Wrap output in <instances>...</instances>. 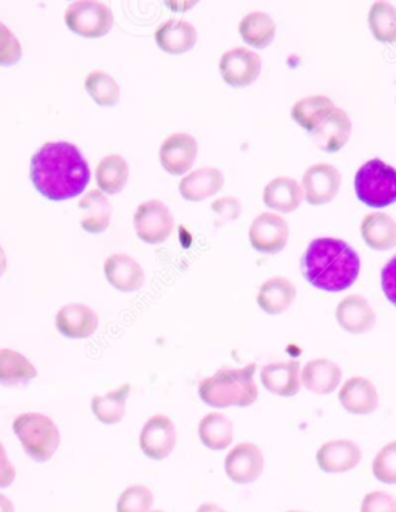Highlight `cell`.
<instances>
[{"mask_svg": "<svg viewBox=\"0 0 396 512\" xmlns=\"http://www.w3.org/2000/svg\"><path fill=\"white\" fill-rule=\"evenodd\" d=\"M31 180L44 197L61 202L78 197L90 183V168L75 144L47 143L33 155Z\"/></svg>", "mask_w": 396, "mask_h": 512, "instance_id": "1", "label": "cell"}, {"mask_svg": "<svg viewBox=\"0 0 396 512\" xmlns=\"http://www.w3.org/2000/svg\"><path fill=\"white\" fill-rule=\"evenodd\" d=\"M302 268L313 287L339 293L355 284L361 271V260L344 240L321 237L308 245Z\"/></svg>", "mask_w": 396, "mask_h": 512, "instance_id": "2", "label": "cell"}, {"mask_svg": "<svg viewBox=\"0 0 396 512\" xmlns=\"http://www.w3.org/2000/svg\"><path fill=\"white\" fill-rule=\"evenodd\" d=\"M256 369V364H248L242 369H222L208 376L198 384L200 400L216 409L253 406L259 398L254 383Z\"/></svg>", "mask_w": 396, "mask_h": 512, "instance_id": "3", "label": "cell"}, {"mask_svg": "<svg viewBox=\"0 0 396 512\" xmlns=\"http://www.w3.org/2000/svg\"><path fill=\"white\" fill-rule=\"evenodd\" d=\"M13 431L21 441L25 454L36 463H47L52 460L61 444L58 426L47 415L35 412L19 415L14 420Z\"/></svg>", "mask_w": 396, "mask_h": 512, "instance_id": "4", "label": "cell"}, {"mask_svg": "<svg viewBox=\"0 0 396 512\" xmlns=\"http://www.w3.org/2000/svg\"><path fill=\"white\" fill-rule=\"evenodd\" d=\"M359 200L372 208H386L396 202V169L373 158L362 164L355 177Z\"/></svg>", "mask_w": 396, "mask_h": 512, "instance_id": "5", "label": "cell"}, {"mask_svg": "<svg viewBox=\"0 0 396 512\" xmlns=\"http://www.w3.org/2000/svg\"><path fill=\"white\" fill-rule=\"evenodd\" d=\"M113 11L98 0H78L65 10V24L76 35L84 38H101L113 27Z\"/></svg>", "mask_w": 396, "mask_h": 512, "instance_id": "6", "label": "cell"}, {"mask_svg": "<svg viewBox=\"0 0 396 512\" xmlns=\"http://www.w3.org/2000/svg\"><path fill=\"white\" fill-rule=\"evenodd\" d=\"M135 231L143 242L158 245L166 242L174 231V216L163 202L152 198L141 203L135 211Z\"/></svg>", "mask_w": 396, "mask_h": 512, "instance_id": "7", "label": "cell"}, {"mask_svg": "<svg viewBox=\"0 0 396 512\" xmlns=\"http://www.w3.org/2000/svg\"><path fill=\"white\" fill-rule=\"evenodd\" d=\"M251 245L263 254H276L284 250L290 237V226L277 212H262L250 226Z\"/></svg>", "mask_w": 396, "mask_h": 512, "instance_id": "8", "label": "cell"}, {"mask_svg": "<svg viewBox=\"0 0 396 512\" xmlns=\"http://www.w3.org/2000/svg\"><path fill=\"white\" fill-rule=\"evenodd\" d=\"M219 69L226 84L246 87L259 78L262 72V59L250 48L234 47L223 53Z\"/></svg>", "mask_w": 396, "mask_h": 512, "instance_id": "9", "label": "cell"}, {"mask_svg": "<svg viewBox=\"0 0 396 512\" xmlns=\"http://www.w3.org/2000/svg\"><path fill=\"white\" fill-rule=\"evenodd\" d=\"M177 444V429L171 418L154 415L141 429L140 448L151 460H166L174 452Z\"/></svg>", "mask_w": 396, "mask_h": 512, "instance_id": "10", "label": "cell"}, {"mask_svg": "<svg viewBox=\"0 0 396 512\" xmlns=\"http://www.w3.org/2000/svg\"><path fill=\"white\" fill-rule=\"evenodd\" d=\"M341 185L342 175L335 166L318 163L305 171L301 186L310 205H325L338 195Z\"/></svg>", "mask_w": 396, "mask_h": 512, "instance_id": "11", "label": "cell"}, {"mask_svg": "<svg viewBox=\"0 0 396 512\" xmlns=\"http://www.w3.org/2000/svg\"><path fill=\"white\" fill-rule=\"evenodd\" d=\"M265 468V458L259 446L254 443H240L228 452L225 458V472L229 480L237 485L256 482Z\"/></svg>", "mask_w": 396, "mask_h": 512, "instance_id": "12", "label": "cell"}, {"mask_svg": "<svg viewBox=\"0 0 396 512\" xmlns=\"http://www.w3.org/2000/svg\"><path fill=\"white\" fill-rule=\"evenodd\" d=\"M197 154V140L185 132L169 135L160 147L161 164L172 175H183L191 171Z\"/></svg>", "mask_w": 396, "mask_h": 512, "instance_id": "13", "label": "cell"}, {"mask_svg": "<svg viewBox=\"0 0 396 512\" xmlns=\"http://www.w3.org/2000/svg\"><path fill=\"white\" fill-rule=\"evenodd\" d=\"M362 452L352 440H330L322 444L316 463L325 474H344L361 463Z\"/></svg>", "mask_w": 396, "mask_h": 512, "instance_id": "14", "label": "cell"}, {"mask_svg": "<svg viewBox=\"0 0 396 512\" xmlns=\"http://www.w3.org/2000/svg\"><path fill=\"white\" fill-rule=\"evenodd\" d=\"M352 129V120L347 112L341 107H335L315 129L311 130L310 137L322 151L338 152L350 140Z\"/></svg>", "mask_w": 396, "mask_h": 512, "instance_id": "15", "label": "cell"}, {"mask_svg": "<svg viewBox=\"0 0 396 512\" xmlns=\"http://www.w3.org/2000/svg\"><path fill=\"white\" fill-rule=\"evenodd\" d=\"M339 403L349 414L370 415L378 409L379 395L370 379L353 376L345 381L338 393Z\"/></svg>", "mask_w": 396, "mask_h": 512, "instance_id": "16", "label": "cell"}, {"mask_svg": "<svg viewBox=\"0 0 396 512\" xmlns=\"http://www.w3.org/2000/svg\"><path fill=\"white\" fill-rule=\"evenodd\" d=\"M336 321L345 332L362 335L375 327L376 313L366 297L352 294L344 297L336 307Z\"/></svg>", "mask_w": 396, "mask_h": 512, "instance_id": "17", "label": "cell"}, {"mask_svg": "<svg viewBox=\"0 0 396 512\" xmlns=\"http://www.w3.org/2000/svg\"><path fill=\"white\" fill-rule=\"evenodd\" d=\"M263 387L282 398L296 396L301 390V364L297 361L273 362L260 370Z\"/></svg>", "mask_w": 396, "mask_h": 512, "instance_id": "18", "label": "cell"}, {"mask_svg": "<svg viewBox=\"0 0 396 512\" xmlns=\"http://www.w3.org/2000/svg\"><path fill=\"white\" fill-rule=\"evenodd\" d=\"M98 315L93 308L84 304H69L56 315V328L65 338L87 339L98 328Z\"/></svg>", "mask_w": 396, "mask_h": 512, "instance_id": "19", "label": "cell"}, {"mask_svg": "<svg viewBox=\"0 0 396 512\" xmlns=\"http://www.w3.org/2000/svg\"><path fill=\"white\" fill-rule=\"evenodd\" d=\"M342 369L330 359H311L301 370V386L316 395H330L338 390Z\"/></svg>", "mask_w": 396, "mask_h": 512, "instance_id": "20", "label": "cell"}, {"mask_svg": "<svg viewBox=\"0 0 396 512\" xmlns=\"http://www.w3.org/2000/svg\"><path fill=\"white\" fill-rule=\"evenodd\" d=\"M107 280L124 293L140 290L144 285V270L140 262L129 254H112L104 263Z\"/></svg>", "mask_w": 396, "mask_h": 512, "instance_id": "21", "label": "cell"}, {"mask_svg": "<svg viewBox=\"0 0 396 512\" xmlns=\"http://www.w3.org/2000/svg\"><path fill=\"white\" fill-rule=\"evenodd\" d=\"M197 39V28L185 19H169L155 31L158 47L172 55L189 52L197 44Z\"/></svg>", "mask_w": 396, "mask_h": 512, "instance_id": "22", "label": "cell"}, {"mask_svg": "<svg viewBox=\"0 0 396 512\" xmlns=\"http://www.w3.org/2000/svg\"><path fill=\"white\" fill-rule=\"evenodd\" d=\"M296 296L297 290L291 280L287 277L274 276L260 285L257 305L267 315H282L293 305Z\"/></svg>", "mask_w": 396, "mask_h": 512, "instance_id": "23", "label": "cell"}, {"mask_svg": "<svg viewBox=\"0 0 396 512\" xmlns=\"http://www.w3.org/2000/svg\"><path fill=\"white\" fill-rule=\"evenodd\" d=\"M304 200V191L299 181L282 175L273 180L263 189V203L273 211L290 214L296 211Z\"/></svg>", "mask_w": 396, "mask_h": 512, "instance_id": "24", "label": "cell"}, {"mask_svg": "<svg viewBox=\"0 0 396 512\" xmlns=\"http://www.w3.org/2000/svg\"><path fill=\"white\" fill-rule=\"evenodd\" d=\"M225 185L223 172L217 168H200L189 172L180 181L181 197L188 202H203L216 195Z\"/></svg>", "mask_w": 396, "mask_h": 512, "instance_id": "25", "label": "cell"}, {"mask_svg": "<svg viewBox=\"0 0 396 512\" xmlns=\"http://www.w3.org/2000/svg\"><path fill=\"white\" fill-rule=\"evenodd\" d=\"M79 211H81L82 229H86L87 233H104L109 228L113 211L112 203L99 189H92L81 198Z\"/></svg>", "mask_w": 396, "mask_h": 512, "instance_id": "26", "label": "cell"}, {"mask_svg": "<svg viewBox=\"0 0 396 512\" xmlns=\"http://www.w3.org/2000/svg\"><path fill=\"white\" fill-rule=\"evenodd\" d=\"M361 236L372 250H392L396 246V222L386 212H370L362 219Z\"/></svg>", "mask_w": 396, "mask_h": 512, "instance_id": "27", "label": "cell"}, {"mask_svg": "<svg viewBox=\"0 0 396 512\" xmlns=\"http://www.w3.org/2000/svg\"><path fill=\"white\" fill-rule=\"evenodd\" d=\"M38 376L36 367L16 350H0V386L25 387Z\"/></svg>", "mask_w": 396, "mask_h": 512, "instance_id": "28", "label": "cell"}, {"mask_svg": "<svg viewBox=\"0 0 396 512\" xmlns=\"http://www.w3.org/2000/svg\"><path fill=\"white\" fill-rule=\"evenodd\" d=\"M198 437L211 451H226L234 440L233 421L219 412H211L200 420Z\"/></svg>", "mask_w": 396, "mask_h": 512, "instance_id": "29", "label": "cell"}, {"mask_svg": "<svg viewBox=\"0 0 396 512\" xmlns=\"http://www.w3.org/2000/svg\"><path fill=\"white\" fill-rule=\"evenodd\" d=\"M277 25L265 11H253L243 16L239 33L246 44L253 47H267L276 38Z\"/></svg>", "mask_w": 396, "mask_h": 512, "instance_id": "30", "label": "cell"}, {"mask_svg": "<svg viewBox=\"0 0 396 512\" xmlns=\"http://www.w3.org/2000/svg\"><path fill=\"white\" fill-rule=\"evenodd\" d=\"M129 181V164L121 155H107L96 168V183L99 191L106 194H120Z\"/></svg>", "mask_w": 396, "mask_h": 512, "instance_id": "31", "label": "cell"}, {"mask_svg": "<svg viewBox=\"0 0 396 512\" xmlns=\"http://www.w3.org/2000/svg\"><path fill=\"white\" fill-rule=\"evenodd\" d=\"M335 103L325 95H311L297 101L291 110V117L310 134L328 113L335 109Z\"/></svg>", "mask_w": 396, "mask_h": 512, "instance_id": "32", "label": "cell"}, {"mask_svg": "<svg viewBox=\"0 0 396 512\" xmlns=\"http://www.w3.org/2000/svg\"><path fill=\"white\" fill-rule=\"evenodd\" d=\"M130 396L129 384L118 387L104 396H93V415L103 424H118L126 415V404Z\"/></svg>", "mask_w": 396, "mask_h": 512, "instance_id": "33", "label": "cell"}, {"mask_svg": "<svg viewBox=\"0 0 396 512\" xmlns=\"http://www.w3.org/2000/svg\"><path fill=\"white\" fill-rule=\"evenodd\" d=\"M369 25L378 41L396 42V8L387 0H378L369 11Z\"/></svg>", "mask_w": 396, "mask_h": 512, "instance_id": "34", "label": "cell"}, {"mask_svg": "<svg viewBox=\"0 0 396 512\" xmlns=\"http://www.w3.org/2000/svg\"><path fill=\"white\" fill-rule=\"evenodd\" d=\"M87 92L99 106L112 107L120 101V86L118 82L103 70H93L87 75Z\"/></svg>", "mask_w": 396, "mask_h": 512, "instance_id": "35", "label": "cell"}, {"mask_svg": "<svg viewBox=\"0 0 396 512\" xmlns=\"http://www.w3.org/2000/svg\"><path fill=\"white\" fill-rule=\"evenodd\" d=\"M154 494L143 485L129 486L124 489L117 503V512H152Z\"/></svg>", "mask_w": 396, "mask_h": 512, "instance_id": "36", "label": "cell"}, {"mask_svg": "<svg viewBox=\"0 0 396 512\" xmlns=\"http://www.w3.org/2000/svg\"><path fill=\"white\" fill-rule=\"evenodd\" d=\"M373 475L384 485H396V440L390 441L373 458Z\"/></svg>", "mask_w": 396, "mask_h": 512, "instance_id": "37", "label": "cell"}, {"mask_svg": "<svg viewBox=\"0 0 396 512\" xmlns=\"http://www.w3.org/2000/svg\"><path fill=\"white\" fill-rule=\"evenodd\" d=\"M21 56V42L13 35V31L0 21V65L16 64Z\"/></svg>", "mask_w": 396, "mask_h": 512, "instance_id": "38", "label": "cell"}, {"mask_svg": "<svg viewBox=\"0 0 396 512\" xmlns=\"http://www.w3.org/2000/svg\"><path fill=\"white\" fill-rule=\"evenodd\" d=\"M361 512H396V499L387 492H369L362 499Z\"/></svg>", "mask_w": 396, "mask_h": 512, "instance_id": "39", "label": "cell"}, {"mask_svg": "<svg viewBox=\"0 0 396 512\" xmlns=\"http://www.w3.org/2000/svg\"><path fill=\"white\" fill-rule=\"evenodd\" d=\"M211 209L220 219L231 222L239 219L242 214V202L237 197H220L212 202Z\"/></svg>", "mask_w": 396, "mask_h": 512, "instance_id": "40", "label": "cell"}, {"mask_svg": "<svg viewBox=\"0 0 396 512\" xmlns=\"http://www.w3.org/2000/svg\"><path fill=\"white\" fill-rule=\"evenodd\" d=\"M381 287L387 299L396 307V256L392 257L381 271Z\"/></svg>", "mask_w": 396, "mask_h": 512, "instance_id": "41", "label": "cell"}, {"mask_svg": "<svg viewBox=\"0 0 396 512\" xmlns=\"http://www.w3.org/2000/svg\"><path fill=\"white\" fill-rule=\"evenodd\" d=\"M14 478H16V469L8 458L4 444L0 443V489L13 485Z\"/></svg>", "mask_w": 396, "mask_h": 512, "instance_id": "42", "label": "cell"}, {"mask_svg": "<svg viewBox=\"0 0 396 512\" xmlns=\"http://www.w3.org/2000/svg\"><path fill=\"white\" fill-rule=\"evenodd\" d=\"M0 512H16L14 511L13 502L4 494H0Z\"/></svg>", "mask_w": 396, "mask_h": 512, "instance_id": "43", "label": "cell"}, {"mask_svg": "<svg viewBox=\"0 0 396 512\" xmlns=\"http://www.w3.org/2000/svg\"><path fill=\"white\" fill-rule=\"evenodd\" d=\"M197 512H226L225 509L220 506L214 505V503H205V505L198 506Z\"/></svg>", "mask_w": 396, "mask_h": 512, "instance_id": "44", "label": "cell"}, {"mask_svg": "<svg viewBox=\"0 0 396 512\" xmlns=\"http://www.w3.org/2000/svg\"><path fill=\"white\" fill-rule=\"evenodd\" d=\"M7 270V256H5V251L2 246H0V276L5 273Z\"/></svg>", "mask_w": 396, "mask_h": 512, "instance_id": "45", "label": "cell"}, {"mask_svg": "<svg viewBox=\"0 0 396 512\" xmlns=\"http://www.w3.org/2000/svg\"><path fill=\"white\" fill-rule=\"evenodd\" d=\"M152 512H164V511H160V509H157V511H152Z\"/></svg>", "mask_w": 396, "mask_h": 512, "instance_id": "46", "label": "cell"}, {"mask_svg": "<svg viewBox=\"0 0 396 512\" xmlns=\"http://www.w3.org/2000/svg\"><path fill=\"white\" fill-rule=\"evenodd\" d=\"M287 512H302V511H287Z\"/></svg>", "mask_w": 396, "mask_h": 512, "instance_id": "47", "label": "cell"}]
</instances>
